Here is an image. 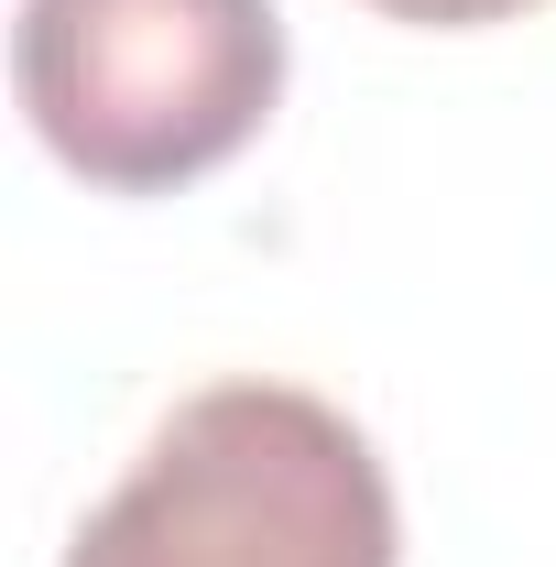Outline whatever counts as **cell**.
<instances>
[{"instance_id":"cell-3","label":"cell","mask_w":556,"mask_h":567,"mask_svg":"<svg viewBox=\"0 0 556 567\" xmlns=\"http://www.w3.org/2000/svg\"><path fill=\"white\" fill-rule=\"evenodd\" d=\"M371 11L425 22V33H470V22H513V11H535V0H371Z\"/></svg>"},{"instance_id":"cell-1","label":"cell","mask_w":556,"mask_h":567,"mask_svg":"<svg viewBox=\"0 0 556 567\" xmlns=\"http://www.w3.org/2000/svg\"><path fill=\"white\" fill-rule=\"evenodd\" d=\"M393 481L371 436L295 382H208L142 436L66 567H393Z\"/></svg>"},{"instance_id":"cell-2","label":"cell","mask_w":556,"mask_h":567,"mask_svg":"<svg viewBox=\"0 0 556 567\" xmlns=\"http://www.w3.org/2000/svg\"><path fill=\"white\" fill-rule=\"evenodd\" d=\"M11 87L44 153L99 197H175L274 121L284 11L274 0H22Z\"/></svg>"}]
</instances>
